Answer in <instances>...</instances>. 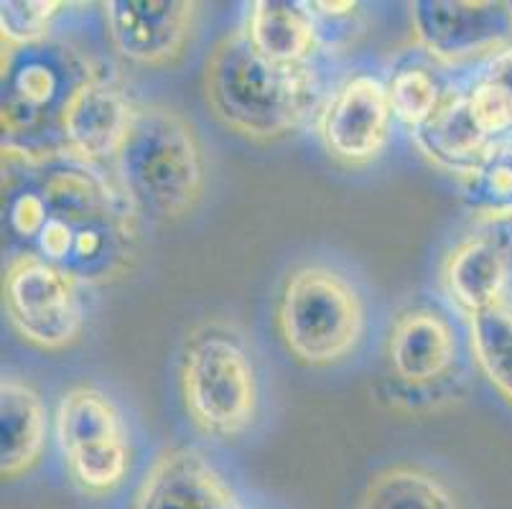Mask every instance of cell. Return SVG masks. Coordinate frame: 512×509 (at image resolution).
<instances>
[{
	"mask_svg": "<svg viewBox=\"0 0 512 509\" xmlns=\"http://www.w3.org/2000/svg\"><path fill=\"white\" fill-rule=\"evenodd\" d=\"M130 509H240V502L202 451L176 446L158 456Z\"/></svg>",
	"mask_w": 512,
	"mask_h": 509,
	"instance_id": "15",
	"label": "cell"
},
{
	"mask_svg": "<svg viewBox=\"0 0 512 509\" xmlns=\"http://www.w3.org/2000/svg\"><path fill=\"white\" fill-rule=\"evenodd\" d=\"M459 87L479 133L492 146L512 140V46L474 64V72Z\"/></svg>",
	"mask_w": 512,
	"mask_h": 509,
	"instance_id": "19",
	"label": "cell"
},
{
	"mask_svg": "<svg viewBox=\"0 0 512 509\" xmlns=\"http://www.w3.org/2000/svg\"><path fill=\"white\" fill-rule=\"evenodd\" d=\"M411 26L418 49L441 64L482 62L512 46V3L505 0H416Z\"/></svg>",
	"mask_w": 512,
	"mask_h": 509,
	"instance_id": "10",
	"label": "cell"
},
{
	"mask_svg": "<svg viewBox=\"0 0 512 509\" xmlns=\"http://www.w3.org/2000/svg\"><path fill=\"white\" fill-rule=\"evenodd\" d=\"M242 31L268 62L281 67H309L324 46L309 3L299 0H255Z\"/></svg>",
	"mask_w": 512,
	"mask_h": 509,
	"instance_id": "16",
	"label": "cell"
},
{
	"mask_svg": "<svg viewBox=\"0 0 512 509\" xmlns=\"http://www.w3.org/2000/svg\"><path fill=\"white\" fill-rule=\"evenodd\" d=\"M204 97L225 128L258 143L293 133L311 115H319L327 100L314 64L281 67L268 62L245 31H232L209 51Z\"/></svg>",
	"mask_w": 512,
	"mask_h": 509,
	"instance_id": "2",
	"label": "cell"
},
{
	"mask_svg": "<svg viewBox=\"0 0 512 509\" xmlns=\"http://www.w3.org/2000/svg\"><path fill=\"white\" fill-rule=\"evenodd\" d=\"M186 415L202 433L232 441L258 418V367L232 326L202 324L189 334L179 359Z\"/></svg>",
	"mask_w": 512,
	"mask_h": 509,
	"instance_id": "5",
	"label": "cell"
},
{
	"mask_svg": "<svg viewBox=\"0 0 512 509\" xmlns=\"http://www.w3.org/2000/svg\"><path fill=\"white\" fill-rule=\"evenodd\" d=\"M413 143L434 166L456 174L459 179L472 174L495 148L474 125L459 84H454V92L436 112L434 120L413 133Z\"/></svg>",
	"mask_w": 512,
	"mask_h": 509,
	"instance_id": "18",
	"label": "cell"
},
{
	"mask_svg": "<svg viewBox=\"0 0 512 509\" xmlns=\"http://www.w3.org/2000/svg\"><path fill=\"white\" fill-rule=\"evenodd\" d=\"M197 3L189 0H107V39L123 59L141 67L176 62L192 36Z\"/></svg>",
	"mask_w": 512,
	"mask_h": 509,
	"instance_id": "13",
	"label": "cell"
},
{
	"mask_svg": "<svg viewBox=\"0 0 512 509\" xmlns=\"http://www.w3.org/2000/svg\"><path fill=\"white\" fill-rule=\"evenodd\" d=\"M467 321L474 362L512 405V303L484 308Z\"/></svg>",
	"mask_w": 512,
	"mask_h": 509,
	"instance_id": "22",
	"label": "cell"
},
{
	"mask_svg": "<svg viewBox=\"0 0 512 509\" xmlns=\"http://www.w3.org/2000/svg\"><path fill=\"white\" fill-rule=\"evenodd\" d=\"M95 72L90 59L64 41L46 39L3 51V146L29 153L64 151V110Z\"/></svg>",
	"mask_w": 512,
	"mask_h": 509,
	"instance_id": "4",
	"label": "cell"
},
{
	"mask_svg": "<svg viewBox=\"0 0 512 509\" xmlns=\"http://www.w3.org/2000/svg\"><path fill=\"white\" fill-rule=\"evenodd\" d=\"M357 509H459V502L431 471L390 466L372 476Z\"/></svg>",
	"mask_w": 512,
	"mask_h": 509,
	"instance_id": "21",
	"label": "cell"
},
{
	"mask_svg": "<svg viewBox=\"0 0 512 509\" xmlns=\"http://www.w3.org/2000/svg\"><path fill=\"white\" fill-rule=\"evenodd\" d=\"M393 120L385 79L360 72L329 92L316 115V130L329 156L347 166H365L385 151Z\"/></svg>",
	"mask_w": 512,
	"mask_h": 509,
	"instance_id": "11",
	"label": "cell"
},
{
	"mask_svg": "<svg viewBox=\"0 0 512 509\" xmlns=\"http://www.w3.org/2000/svg\"><path fill=\"white\" fill-rule=\"evenodd\" d=\"M57 441L82 492L110 494L130 471V438L118 405L97 387H72L57 408Z\"/></svg>",
	"mask_w": 512,
	"mask_h": 509,
	"instance_id": "7",
	"label": "cell"
},
{
	"mask_svg": "<svg viewBox=\"0 0 512 509\" xmlns=\"http://www.w3.org/2000/svg\"><path fill=\"white\" fill-rule=\"evenodd\" d=\"M59 0H3L0 3V36L3 51L39 44L49 39L54 18L62 13Z\"/></svg>",
	"mask_w": 512,
	"mask_h": 509,
	"instance_id": "24",
	"label": "cell"
},
{
	"mask_svg": "<svg viewBox=\"0 0 512 509\" xmlns=\"http://www.w3.org/2000/svg\"><path fill=\"white\" fill-rule=\"evenodd\" d=\"M385 87H388L395 120L403 128L411 130V135L426 123H431L436 112L444 107V102L454 92V87L446 82L444 74L436 69V59H431L423 49L421 56L400 59L390 69Z\"/></svg>",
	"mask_w": 512,
	"mask_h": 509,
	"instance_id": "20",
	"label": "cell"
},
{
	"mask_svg": "<svg viewBox=\"0 0 512 509\" xmlns=\"http://www.w3.org/2000/svg\"><path fill=\"white\" fill-rule=\"evenodd\" d=\"M441 286L467 319L497 303H512V217L474 219V230L451 247L441 265Z\"/></svg>",
	"mask_w": 512,
	"mask_h": 509,
	"instance_id": "12",
	"label": "cell"
},
{
	"mask_svg": "<svg viewBox=\"0 0 512 509\" xmlns=\"http://www.w3.org/2000/svg\"><path fill=\"white\" fill-rule=\"evenodd\" d=\"M113 166L130 207L153 222L186 217L202 199L207 181L197 130L164 105L138 107Z\"/></svg>",
	"mask_w": 512,
	"mask_h": 509,
	"instance_id": "3",
	"label": "cell"
},
{
	"mask_svg": "<svg viewBox=\"0 0 512 509\" xmlns=\"http://www.w3.org/2000/svg\"><path fill=\"white\" fill-rule=\"evenodd\" d=\"M49 415L44 398L23 382L6 375L0 382V474L3 479H18L29 474L44 456Z\"/></svg>",
	"mask_w": 512,
	"mask_h": 509,
	"instance_id": "17",
	"label": "cell"
},
{
	"mask_svg": "<svg viewBox=\"0 0 512 509\" xmlns=\"http://www.w3.org/2000/svg\"><path fill=\"white\" fill-rule=\"evenodd\" d=\"M3 242L8 258L34 255L82 286L123 278L136 260L138 214L115 176L67 151L3 146Z\"/></svg>",
	"mask_w": 512,
	"mask_h": 509,
	"instance_id": "1",
	"label": "cell"
},
{
	"mask_svg": "<svg viewBox=\"0 0 512 509\" xmlns=\"http://www.w3.org/2000/svg\"><path fill=\"white\" fill-rule=\"evenodd\" d=\"M85 288L79 280L34 255L8 258L3 306L23 342L46 352L67 349L87 321Z\"/></svg>",
	"mask_w": 512,
	"mask_h": 509,
	"instance_id": "8",
	"label": "cell"
},
{
	"mask_svg": "<svg viewBox=\"0 0 512 509\" xmlns=\"http://www.w3.org/2000/svg\"><path fill=\"white\" fill-rule=\"evenodd\" d=\"M136 110L123 84L97 69L64 110V151L95 166L113 163Z\"/></svg>",
	"mask_w": 512,
	"mask_h": 509,
	"instance_id": "14",
	"label": "cell"
},
{
	"mask_svg": "<svg viewBox=\"0 0 512 509\" xmlns=\"http://www.w3.org/2000/svg\"><path fill=\"white\" fill-rule=\"evenodd\" d=\"M276 326L283 347L309 367H332L357 352L367 329L360 291L327 265H304L286 278Z\"/></svg>",
	"mask_w": 512,
	"mask_h": 509,
	"instance_id": "6",
	"label": "cell"
},
{
	"mask_svg": "<svg viewBox=\"0 0 512 509\" xmlns=\"http://www.w3.org/2000/svg\"><path fill=\"white\" fill-rule=\"evenodd\" d=\"M390 372L406 395H451V377L462 362V334L446 311L431 303H411L398 311L385 342Z\"/></svg>",
	"mask_w": 512,
	"mask_h": 509,
	"instance_id": "9",
	"label": "cell"
},
{
	"mask_svg": "<svg viewBox=\"0 0 512 509\" xmlns=\"http://www.w3.org/2000/svg\"><path fill=\"white\" fill-rule=\"evenodd\" d=\"M459 184L474 219L512 217V140L497 143Z\"/></svg>",
	"mask_w": 512,
	"mask_h": 509,
	"instance_id": "23",
	"label": "cell"
}]
</instances>
